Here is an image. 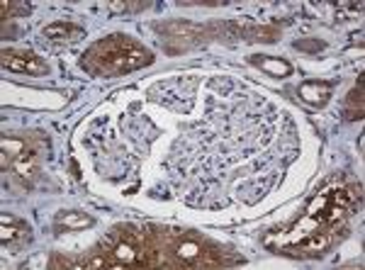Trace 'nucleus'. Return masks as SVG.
<instances>
[{
    "label": "nucleus",
    "instance_id": "0eeeda50",
    "mask_svg": "<svg viewBox=\"0 0 365 270\" xmlns=\"http://www.w3.org/2000/svg\"><path fill=\"white\" fill-rule=\"evenodd\" d=\"M300 95H302V100H307L309 105H324L326 100H329V95H331V83L309 81V83H305V86L300 88Z\"/></svg>",
    "mask_w": 365,
    "mask_h": 270
},
{
    "label": "nucleus",
    "instance_id": "7ed1b4c3",
    "mask_svg": "<svg viewBox=\"0 0 365 270\" xmlns=\"http://www.w3.org/2000/svg\"><path fill=\"white\" fill-rule=\"evenodd\" d=\"M3 173H13L15 180L23 185H30L39 173V161H41V149L34 141L27 139H3Z\"/></svg>",
    "mask_w": 365,
    "mask_h": 270
},
{
    "label": "nucleus",
    "instance_id": "f8f14e48",
    "mask_svg": "<svg viewBox=\"0 0 365 270\" xmlns=\"http://www.w3.org/2000/svg\"><path fill=\"white\" fill-rule=\"evenodd\" d=\"M146 8V3H113V10H141Z\"/></svg>",
    "mask_w": 365,
    "mask_h": 270
},
{
    "label": "nucleus",
    "instance_id": "20e7f679",
    "mask_svg": "<svg viewBox=\"0 0 365 270\" xmlns=\"http://www.w3.org/2000/svg\"><path fill=\"white\" fill-rule=\"evenodd\" d=\"M3 66L15 73H30V76H41L49 71V66L39 56L20 49H3Z\"/></svg>",
    "mask_w": 365,
    "mask_h": 270
},
{
    "label": "nucleus",
    "instance_id": "ddd939ff",
    "mask_svg": "<svg viewBox=\"0 0 365 270\" xmlns=\"http://www.w3.org/2000/svg\"><path fill=\"white\" fill-rule=\"evenodd\" d=\"M297 49H321V44H309V41H297Z\"/></svg>",
    "mask_w": 365,
    "mask_h": 270
},
{
    "label": "nucleus",
    "instance_id": "423d86ee",
    "mask_svg": "<svg viewBox=\"0 0 365 270\" xmlns=\"http://www.w3.org/2000/svg\"><path fill=\"white\" fill-rule=\"evenodd\" d=\"M86 34L78 25H71V22H54L49 25V27L41 30V37L49 41H54V44H63V41H76L81 39V37Z\"/></svg>",
    "mask_w": 365,
    "mask_h": 270
},
{
    "label": "nucleus",
    "instance_id": "f03ea898",
    "mask_svg": "<svg viewBox=\"0 0 365 270\" xmlns=\"http://www.w3.org/2000/svg\"><path fill=\"white\" fill-rule=\"evenodd\" d=\"M149 63L151 51H146L129 37L120 34L98 41L86 54V66L93 73H105V76H120V73L136 71V68L149 66Z\"/></svg>",
    "mask_w": 365,
    "mask_h": 270
},
{
    "label": "nucleus",
    "instance_id": "1a4fd4ad",
    "mask_svg": "<svg viewBox=\"0 0 365 270\" xmlns=\"http://www.w3.org/2000/svg\"><path fill=\"white\" fill-rule=\"evenodd\" d=\"M251 61L256 66H261L263 71L273 73V76H290L293 73V66L288 61H278V59H268V56H251Z\"/></svg>",
    "mask_w": 365,
    "mask_h": 270
},
{
    "label": "nucleus",
    "instance_id": "9d476101",
    "mask_svg": "<svg viewBox=\"0 0 365 270\" xmlns=\"http://www.w3.org/2000/svg\"><path fill=\"white\" fill-rule=\"evenodd\" d=\"M59 224L66 229H86L93 224V219L88 214H81V212H63V214H59Z\"/></svg>",
    "mask_w": 365,
    "mask_h": 270
},
{
    "label": "nucleus",
    "instance_id": "6e6552de",
    "mask_svg": "<svg viewBox=\"0 0 365 270\" xmlns=\"http://www.w3.org/2000/svg\"><path fill=\"white\" fill-rule=\"evenodd\" d=\"M173 253H176L178 258H181V263H203L205 266V261H203V246H200V241H195V239H181L178 241V246L173 248Z\"/></svg>",
    "mask_w": 365,
    "mask_h": 270
},
{
    "label": "nucleus",
    "instance_id": "39448f33",
    "mask_svg": "<svg viewBox=\"0 0 365 270\" xmlns=\"http://www.w3.org/2000/svg\"><path fill=\"white\" fill-rule=\"evenodd\" d=\"M0 239H3L5 246H13V243H20L27 239L30 234V226L25 224L23 219H18V217L13 214H3V219H0Z\"/></svg>",
    "mask_w": 365,
    "mask_h": 270
},
{
    "label": "nucleus",
    "instance_id": "9b49d317",
    "mask_svg": "<svg viewBox=\"0 0 365 270\" xmlns=\"http://www.w3.org/2000/svg\"><path fill=\"white\" fill-rule=\"evenodd\" d=\"M346 115L348 120H361L363 117V81L358 83L356 90H351V95H348V108H346Z\"/></svg>",
    "mask_w": 365,
    "mask_h": 270
},
{
    "label": "nucleus",
    "instance_id": "f257e3e1",
    "mask_svg": "<svg viewBox=\"0 0 365 270\" xmlns=\"http://www.w3.org/2000/svg\"><path fill=\"white\" fill-rule=\"evenodd\" d=\"M361 202V185L346 183L319 193L312 200L307 217L285 234L283 248L293 256H316L321 253L334 236L338 234L341 224L348 219L351 210Z\"/></svg>",
    "mask_w": 365,
    "mask_h": 270
}]
</instances>
